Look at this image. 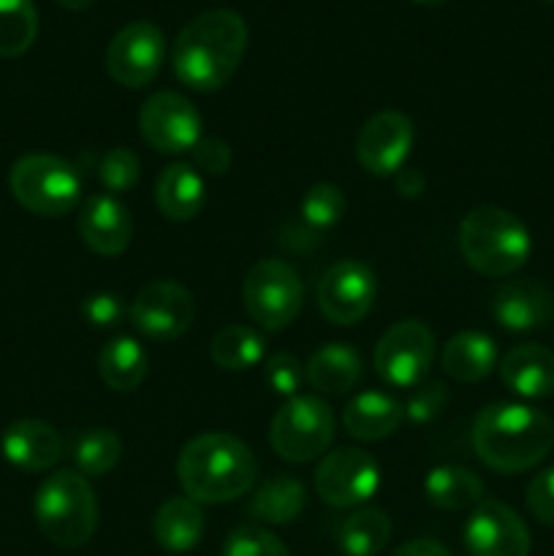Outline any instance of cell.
Segmentation results:
<instances>
[{"label": "cell", "mask_w": 554, "mask_h": 556, "mask_svg": "<svg viewBox=\"0 0 554 556\" xmlns=\"http://www.w3.org/2000/svg\"><path fill=\"white\" fill-rule=\"evenodd\" d=\"M248 49V25L231 9H210L179 30L172 68L185 87L215 92L231 81Z\"/></svg>", "instance_id": "1"}, {"label": "cell", "mask_w": 554, "mask_h": 556, "mask_svg": "<svg viewBox=\"0 0 554 556\" xmlns=\"http://www.w3.org/2000/svg\"><path fill=\"white\" fill-rule=\"evenodd\" d=\"M259 476L253 451L226 432H206L185 443L177 478L185 497L199 505H223L244 497Z\"/></svg>", "instance_id": "2"}, {"label": "cell", "mask_w": 554, "mask_h": 556, "mask_svg": "<svg viewBox=\"0 0 554 556\" xmlns=\"http://www.w3.org/2000/svg\"><path fill=\"white\" fill-rule=\"evenodd\" d=\"M473 448L498 472H525L554 448V421L527 405H489L473 421Z\"/></svg>", "instance_id": "3"}, {"label": "cell", "mask_w": 554, "mask_h": 556, "mask_svg": "<svg viewBox=\"0 0 554 556\" xmlns=\"http://www.w3.org/2000/svg\"><path fill=\"white\" fill-rule=\"evenodd\" d=\"M459 250L467 266L483 277H508L527 264L532 250L525 223L500 206H478L459 226Z\"/></svg>", "instance_id": "4"}, {"label": "cell", "mask_w": 554, "mask_h": 556, "mask_svg": "<svg viewBox=\"0 0 554 556\" xmlns=\"http://www.w3.org/2000/svg\"><path fill=\"white\" fill-rule=\"evenodd\" d=\"M33 514L41 535L60 548H79L96 535V494L87 478L76 470H58L43 478Z\"/></svg>", "instance_id": "5"}, {"label": "cell", "mask_w": 554, "mask_h": 556, "mask_svg": "<svg viewBox=\"0 0 554 556\" xmlns=\"http://www.w3.org/2000/svg\"><path fill=\"white\" fill-rule=\"evenodd\" d=\"M9 188L27 212L60 217L81 201V177L68 161L49 152L22 155L9 172Z\"/></svg>", "instance_id": "6"}, {"label": "cell", "mask_w": 554, "mask_h": 556, "mask_svg": "<svg viewBox=\"0 0 554 556\" xmlns=\"http://www.w3.org/2000/svg\"><path fill=\"white\" fill-rule=\"evenodd\" d=\"M335 440V413L320 396L297 394L275 413L269 443L280 459L304 465L318 459Z\"/></svg>", "instance_id": "7"}, {"label": "cell", "mask_w": 554, "mask_h": 556, "mask_svg": "<svg viewBox=\"0 0 554 556\" xmlns=\"http://www.w3.org/2000/svg\"><path fill=\"white\" fill-rule=\"evenodd\" d=\"M242 302L250 320L261 329H288L302 313V277L291 264L280 258L259 261L244 277Z\"/></svg>", "instance_id": "8"}, {"label": "cell", "mask_w": 554, "mask_h": 556, "mask_svg": "<svg viewBox=\"0 0 554 556\" xmlns=\"http://www.w3.org/2000/svg\"><path fill=\"white\" fill-rule=\"evenodd\" d=\"M375 372L391 389H413L427 380L435 358V337L421 320H400L375 345Z\"/></svg>", "instance_id": "9"}, {"label": "cell", "mask_w": 554, "mask_h": 556, "mask_svg": "<svg viewBox=\"0 0 554 556\" xmlns=\"http://www.w3.org/2000/svg\"><path fill=\"white\" fill-rule=\"evenodd\" d=\"M166 60V36L155 22L136 20L114 33L106 49V71L117 85L139 90L158 76Z\"/></svg>", "instance_id": "10"}, {"label": "cell", "mask_w": 554, "mask_h": 556, "mask_svg": "<svg viewBox=\"0 0 554 556\" xmlns=\"http://www.w3.org/2000/svg\"><path fill=\"white\" fill-rule=\"evenodd\" d=\"M380 489V467L373 454L337 448L315 470V492L331 508H358Z\"/></svg>", "instance_id": "11"}, {"label": "cell", "mask_w": 554, "mask_h": 556, "mask_svg": "<svg viewBox=\"0 0 554 556\" xmlns=\"http://www.w3.org/2000/svg\"><path fill=\"white\" fill-rule=\"evenodd\" d=\"M141 139L163 155H185L201 139V117L193 103L172 90L155 92L139 112Z\"/></svg>", "instance_id": "12"}, {"label": "cell", "mask_w": 554, "mask_h": 556, "mask_svg": "<svg viewBox=\"0 0 554 556\" xmlns=\"http://www.w3.org/2000/svg\"><path fill=\"white\" fill-rule=\"evenodd\" d=\"M130 324L152 342H172L193 324V296L174 280H155L130 302Z\"/></svg>", "instance_id": "13"}, {"label": "cell", "mask_w": 554, "mask_h": 556, "mask_svg": "<svg viewBox=\"0 0 554 556\" xmlns=\"http://www.w3.org/2000/svg\"><path fill=\"white\" fill-rule=\"evenodd\" d=\"M378 299L375 271L362 261H337L318 282V309L329 324L353 326Z\"/></svg>", "instance_id": "14"}, {"label": "cell", "mask_w": 554, "mask_h": 556, "mask_svg": "<svg viewBox=\"0 0 554 556\" xmlns=\"http://www.w3.org/2000/svg\"><path fill=\"white\" fill-rule=\"evenodd\" d=\"M470 556H530V530L514 508L498 500H481L465 525Z\"/></svg>", "instance_id": "15"}, {"label": "cell", "mask_w": 554, "mask_h": 556, "mask_svg": "<svg viewBox=\"0 0 554 556\" xmlns=\"http://www.w3.org/2000/svg\"><path fill=\"white\" fill-rule=\"evenodd\" d=\"M413 147V123L402 112L386 109L362 125L356 139V157L373 177H389L405 168Z\"/></svg>", "instance_id": "16"}, {"label": "cell", "mask_w": 554, "mask_h": 556, "mask_svg": "<svg viewBox=\"0 0 554 556\" xmlns=\"http://www.w3.org/2000/svg\"><path fill=\"white\" fill-rule=\"evenodd\" d=\"M79 237L92 253L103 258L125 253L134 237L128 206L112 193H96L85 199L79 210Z\"/></svg>", "instance_id": "17"}, {"label": "cell", "mask_w": 554, "mask_h": 556, "mask_svg": "<svg viewBox=\"0 0 554 556\" xmlns=\"http://www.w3.org/2000/svg\"><path fill=\"white\" fill-rule=\"evenodd\" d=\"M492 315L505 331L543 329L554 320V293L536 280H508L494 291Z\"/></svg>", "instance_id": "18"}, {"label": "cell", "mask_w": 554, "mask_h": 556, "mask_svg": "<svg viewBox=\"0 0 554 556\" xmlns=\"http://www.w3.org/2000/svg\"><path fill=\"white\" fill-rule=\"evenodd\" d=\"M5 462L22 472L52 470L63 459V438L54 427L38 418H20L9 424L0 438Z\"/></svg>", "instance_id": "19"}, {"label": "cell", "mask_w": 554, "mask_h": 556, "mask_svg": "<svg viewBox=\"0 0 554 556\" xmlns=\"http://www.w3.org/2000/svg\"><path fill=\"white\" fill-rule=\"evenodd\" d=\"M500 378L521 400H546L554 394V353L543 345H516L500 362Z\"/></svg>", "instance_id": "20"}, {"label": "cell", "mask_w": 554, "mask_h": 556, "mask_svg": "<svg viewBox=\"0 0 554 556\" xmlns=\"http://www.w3.org/2000/svg\"><path fill=\"white\" fill-rule=\"evenodd\" d=\"M402 418H405L402 402L389 394H380V391H364V394L353 396L342 413L345 432L362 443H378V440L391 438L400 429Z\"/></svg>", "instance_id": "21"}, {"label": "cell", "mask_w": 554, "mask_h": 556, "mask_svg": "<svg viewBox=\"0 0 554 556\" xmlns=\"http://www.w3.org/2000/svg\"><path fill=\"white\" fill-rule=\"evenodd\" d=\"M206 201L204 177L190 163H172L163 168L155 185V204L163 217L174 223L193 220Z\"/></svg>", "instance_id": "22"}, {"label": "cell", "mask_w": 554, "mask_h": 556, "mask_svg": "<svg viewBox=\"0 0 554 556\" xmlns=\"http://www.w3.org/2000/svg\"><path fill=\"white\" fill-rule=\"evenodd\" d=\"M304 375H307V383L320 394H348L362 380L364 364L356 348L348 342H329L310 356Z\"/></svg>", "instance_id": "23"}, {"label": "cell", "mask_w": 554, "mask_h": 556, "mask_svg": "<svg viewBox=\"0 0 554 556\" xmlns=\"http://www.w3.org/2000/svg\"><path fill=\"white\" fill-rule=\"evenodd\" d=\"M152 535L168 554H188L204 538V514L190 497H168L152 519Z\"/></svg>", "instance_id": "24"}, {"label": "cell", "mask_w": 554, "mask_h": 556, "mask_svg": "<svg viewBox=\"0 0 554 556\" xmlns=\"http://www.w3.org/2000/svg\"><path fill=\"white\" fill-rule=\"evenodd\" d=\"M443 372L456 383H478L498 364V345L483 331H459L443 348Z\"/></svg>", "instance_id": "25"}, {"label": "cell", "mask_w": 554, "mask_h": 556, "mask_svg": "<svg viewBox=\"0 0 554 556\" xmlns=\"http://www.w3.org/2000/svg\"><path fill=\"white\" fill-rule=\"evenodd\" d=\"M150 369V356L134 337H114L98 353V372L112 391H134Z\"/></svg>", "instance_id": "26"}, {"label": "cell", "mask_w": 554, "mask_h": 556, "mask_svg": "<svg viewBox=\"0 0 554 556\" xmlns=\"http://www.w3.org/2000/svg\"><path fill=\"white\" fill-rule=\"evenodd\" d=\"M424 494L440 510L476 508L483 500V483L473 470L459 465H440L424 478Z\"/></svg>", "instance_id": "27"}, {"label": "cell", "mask_w": 554, "mask_h": 556, "mask_svg": "<svg viewBox=\"0 0 554 556\" xmlns=\"http://www.w3.org/2000/svg\"><path fill=\"white\" fill-rule=\"evenodd\" d=\"M307 494L302 481L291 476H275L255 489V497L250 503V516L264 525H291L304 510Z\"/></svg>", "instance_id": "28"}, {"label": "cell", "mask_w": 554, "mask_h": 556, "mask_svg": "<svg viewBox=\"0 0 554 556\" xmlns=\"http://www.w3.org/2000/svg\"><path fill=\"white\" fill-rule=\"evenodd\" d=\"M391 538V521L378 508H358L337 532V546L345 556H378Z\"/></svg>", "instance_id": "29"}, {"label": "cell", "mask_w": 554, "mask_h": 556, "mask_svg": "<svg viewBox=\"0 0 554 556\" xmlns=\"http://www.w3.org/2000/svg\"><path fill=\"white\" fill-rule=\"evenodd\" d=\"M264 337L250 326H226L212 337V362L228 372H244L264 358Z\"/></svg>", "instance_id": "30"}, {"label": "cell", "mask_w": 554, "mask_h": 556, "mask_svg": "<svg viewBox=\"0 0 554 556\" xmlns=\"http://www.w3.org/2000/svg\"><path fill=\"white\" fill-rule=\"evenodd\" d=\"M119 456H123V440L112 429H87L76 438L74 451H71L76 472L85 478H101L112 472Z\"/></svg>", "instance_id": "31"}, {"label": "cell", "mask_w": 554, "mask_h": 556, "mask_svg": "<svg viewBox=\"0 0 554 556\" xmlns=\"http://www.w3.org/2000/svg\"><path fill=\"white\" fill-rule=\"evenodd\" d=\"M38 36L33 0H0V58H20Z\"/></svg>", "instance_id": "32"}, {"label": "cell", "mask_w": 554, "mask_h": 556, "mask_svg": "<svg viewBox=\"0 0 554 556\" xmlns=\"http://www.w3.org/2000/svg\"><path fill=\"white\" fill-rule=\"evenodd\" d=\"M299 215H302V226L307 228L310 237H318V233L329 231L331 226L342 220V215H345V195L331 182L313 185L304 193Z\"/></svg>", "instance_id": "33"}, {"label": "cell", "mask_w": 554, "mask_h": 556, "mask_svg": "<svg viewBox=\"0 0 554 556\" xmlns=\"http://www.w3.org/2000/svg\"><path fill=\"white\" fill-rule=\"evenodd\" d=\"M141 177V163L136 157V152H130L128 147H114L98 163V179H101L103 188L112 195L128 193Z\"/></svg>", "instance_id": "34"}, {"label": "cell", "mask_w": 554, "mask_h": 556, "mask_svg": "<svg viewBox=\"0 0 554 556\" xmlns=\"http://www.w3.org/2000/svg\"><path fill=\"white\" fill-rule=\"evenodd\" d=\"M221 556H291L277 535L255 525L237 527L228 532Z\"/></svg>", "instance_id": "35"}, {"label": "cell", "mask_w": 554, "mask_h": 556, "mask_svg": "<svg viewBox=\"0 0 554 556\" xmlns=\"http://www.w3.org/2000/svg\"><path fill=\"white\" fill-rule=\"evenodd\" d=\"M449 405V391L440 380H421L418 386H413V391L407 394L405 416L413 424H429L443 413V407Z\"/></svg>", "instance_id": "36"}, {"label": "cell", "mask_w": 554, "mask_h": 556, "mask_svg": "<svg viewBox=\"0 0 554 556\" xmlns=\"http://www.w3.org/2000/svg\"><path fill=\"white\" fill-rule=\"evenodd\" d=\"M130 313V307H125V299L117 293H92L81 302V315H85L87 324L98 331H112L117 329L125 320V315Z\"/></svg>", "instance_id": "37"}, {"label": "cell", "mask_w": 554, "mask_h": 556, "mask_svg": "<svg viewBox=\"0 0 554 556\" xmlns=\"http://www.w3.org/2000/svg\"><path fill=\"white\" fill-rule=\"evenodd\" d=\"M266 386L272 389V394L277 396H291L299 394V386H302V364L291 356V353H275V356L266 362Z\"/></svg>", "instance_id": "38"}, {"label": "cell", "mask_w": 554, "mask_h": 556, "mask_svg": "<svg viewBox=\"0 0 554 556\" xmlns=\"http://www.w3.org/2000/svg\"><path fill=\"white\" fill-rule=\"evenodd\" d=\"M190 155H193V166L199 174H210V177H223V174L231 168V161H234V152L231 147L226 144L223 139H217V136H201L199 144L190 150Z\"/></svg>", "instance_id": "39"}, {"label": "cell", "mask_w": 554, "mask_h": 556, "mask_svg": "<svg viewBox=\"0 0 554 556\" xmlns=\"http://www.w3.org/2000/svg\"><path fill=\"white\" fill-rule=\"evenodd\" d=\"M527 508L541 525H554V465L538 472L527 486Z\"/></svg>", "instance_id": "40"}, {"label": "cell", "mask_w": 554, "mask_h": 556, "mask_svg": "<svg viewBox=\"0 0 554 556\" xmlns=\"http://www.w3.org/2000/svg\"><path fill=\"white\" fill-rule=\"evenodd\" d=\"M394 188L402 199H418L427 190V177L418 168H400L394 177Z\"/></svg>", "instance_id": "41"}, {"label": "cell", "mask_w": 554, "mask_h": 556, "mask_svg": "<svg viewBox=\"0 0 554 556\" xmlns=\"http://www.w3.org/2000/svg\"><path fill=\"white\" fill-rule=\"evenodd\" d=\"M391 556H451V552L443 546V543L432 541V538H416V541L396 548Z\"/></svg>", "instance_id": "42"}, {"label": "cell", "mask_w": 554, "mask_h": 556, "mask_svg": "<svg viewBox=\"0 0 554 556\" xmlns=\"http://www.w3.org/2000/svg\"><path fill=\"white\" fill-rule=\"evenodd\" d=\"M58 3L68 11H81V9H87V5L96 3V0H58Z\"/></svg>", "instance_id": "43"}, {"label": "cell", "mask_w": 554, "mask_h": 556, "mask_svg": "<svg viewBox=\"0 0 554 556\" xmlns=\"http://www.w3.org/2000/svg\"><path fill=\"white\" fill-rule=\"evenodd\" d=\"M413 3H421V5H443L445 0H413Z\"/></svg>", "instance_id": "44"}, {"label": "cell", "mask_w": 554, "mask_h": 556, "mask_svg": "<svg viewBox=\"0 0 554 556\" xmlns=\"http://www.w3.org/2000/svg\"><path fill=\"white\" fill-rule=\"evenodd\" d=\"M546 3H554V0H546Z\"/></svg>", "instance_id": "45"}]
</instances>
